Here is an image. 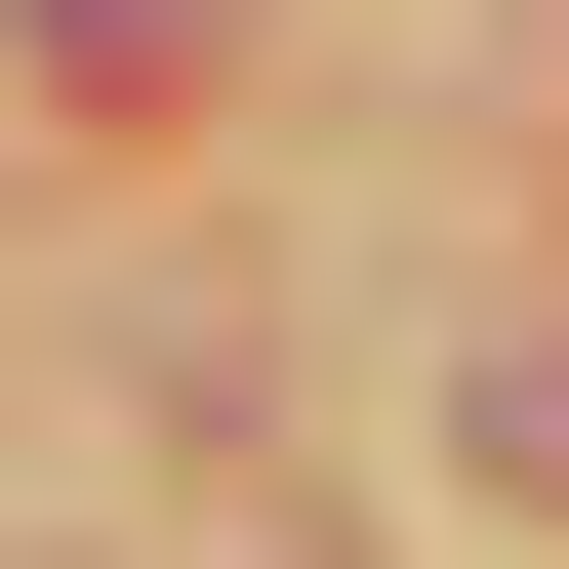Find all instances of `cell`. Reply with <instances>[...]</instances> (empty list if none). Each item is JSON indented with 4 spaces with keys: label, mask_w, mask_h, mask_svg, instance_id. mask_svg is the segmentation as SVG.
Listing matches in <instances>:
<instances>
[{
    "label": "cell",
    "mask_w": 569,
    "mask_h": 569,
    "mask_svg": "<svg viewBox=\"0 0 569 569\" xmlns=\"http://www.w3.org/2000/svg\"><path fill=\"white\" fill-rule=\"evenodd\" d=\"M0 41H41L82 122H163V82H203V0H0Z\"/></svg>",
    "instance_id": "cell-1"
}]
</instances>
